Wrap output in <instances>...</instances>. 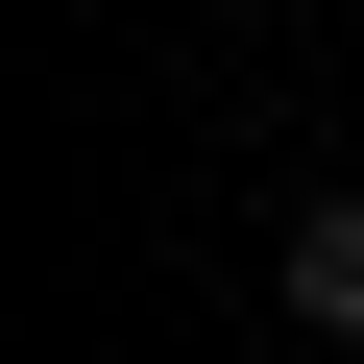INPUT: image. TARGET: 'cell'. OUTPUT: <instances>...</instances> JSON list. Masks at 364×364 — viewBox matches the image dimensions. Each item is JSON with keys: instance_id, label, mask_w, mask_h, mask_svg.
I'll return each mask as SVG.
<instances>
[{"instance_id": "1", "label": "cell", "mask_w": 364, "mask_h": 364, "mask_svg": "<svg viewBox=\"0 0 364 364\" xmlns=\"http://www.w3.org/2000/svg\"><path fill=\"white\" fill-rule=\"evenodd\" d=\"M267 291H291V340H364V170H340V195H291Z\"/></svg>"}]
</instances>
